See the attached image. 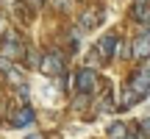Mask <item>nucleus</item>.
Masks as SVG:
<instances>
[{"mask_svg":"<svg viewBox=\"0 0 150 139\" xmlns=\"http://www.w3.org/2000/svg\"><path fill=\"white\" fill-rule=\"evenodd\" d=\"M0 53H3L6 59H11V61L22 59V56H25V45H22L20 33L6 31V33H3V39H0Z\"/></svg>","mask_w":150,"mask_h":139,"instance_id":"1","label":"nucleus"},{"mask_svg":"<svg viewBox=\"0 0 150 139\" xmlns=\"http://www.w3.org/2000/svg\"><path fill=\"white\" fill-rule=\"evenodd\" d=\"M131 89H134L136 100H142V97L147 95V89H150V59L142 61V67L134 72V78H131Z\"/></svg>","mask_w":150,"mask_h":139,"instance_id":"2","label":"nucleus"},{"mask_svg":"<svg viewBox=\"0 0 150 139\" xmlns=\"http://www.w3.org/2000/svg\"><path fill=\"white\" fill-rule=\"evenodd\" d=\"M97 86V75L92 67H83L78 70V75H75V89H78V95H92Z\"/></svg>","mask_w":150,"mask_h":139,"instance_id":"3","label":"nucleus"},{"mask_svg":"<svg viewBox=\"0 0 150 139\" xmlns=\"http://www.w3.org/2000/svg\"><path fill=\"white\" fill-rule=\"evenodd\" d=\"M39 70H42L45 75H61L64 72V56L61 53H45Z\"/></svg>","mask_w":150,"mask_h":139,"instance_id":"4","label":"nucleus"},{"mask_svg":"<svg viewBox=\"0 0 150 139\" xmlns=\"http://www.w3.org/2000/svg\"><path fill=\"white\" fill-rule=\"evenodd\" d=\"M117 45H120V39L114 36V33H106V36H100V42H97V53H100V59L106 61V59H114V56L120 53L117 50Z\"/></svg>","mask_w":150,"mask_h":139,"instance_id":"5","label":"nucleus"},{"mask_svg":"<svg viewBox=\"0 0 150 139\" xmlns=\"http://www.w3.org/2000/svg\"><path fill=\"white\" fill-rule=\"evenodd\" d=\"M131 56H134V59H147L150 56V31L139 33V36L131 42Z\"/></svg>","mask_w":150,"mask_h":139,"instance_id":"6","label":"nucleus"},{"mask_svg":"<svg viewBox=\"0 0 150 139\" xmlns=\"http://www.w3.org/2000/svg\"><path fill=\"white\" fill-rule=\"evenodd\" d=\"M8 123L14 125V128H25V125H31L33 123V109L31 106H22V109H17V111H11Z\"/></svg>","mask_w":150,"mask_h":139,"instance_id":"7","label":"nucleus"},{"mask_svg":"<svg viewBox=\"0 0 150 139\" xmlns=\"http://www.w3.org/2000/svg\"><path fill=\"white\" fill-rule=\"evenodd\" d=\"M103 22V11L100 9H89V11H83V17H81V31H89V28H97Z\"/></svg>","mask_w":150,"mask_h":139,"instance_id":"8","label":"nucleus"},{"mask_svg":"<svg viewBox=\"0 0 150 139\" xmlns=\"http://www.w3.org/2000/svg\"><path fill=\"white\" fill-rule=\"evenodd\" d=\"M134 17H136V20H142L145 25H150V3L147 6H134Z\"/></svg>","mask_w":150,"mask_h":139,"instance_id":"9","label":"nucleus"},{"mask_svg":"<svg viewBox=\"0 0 150 139\" xmlns=\"http://www.w3.org/2000/svg\"><path fill=\"white\" fill-rule=\"evenodd\" d=\"M125 134H128V128H125L122 123H114L111 128H108V136L111 139H125Z\"/></svg>","mask_w":150,"mask_h":139,"instance_id":"10","label":"nucleus"},{"mask_svg":"<svg viewBox=\"0 0 150 139\" xmlns=\"http://www.w3.org/2000/svg\"><path fill=\"white\" fill-rule=\"evenodd\" d=\"M11 70H14V64H11V59H6V56H0V72L8 75Z\"/></svg>","mask_w":150,"mask_h":139,"instance_id":"11","label":"nucleus"},{"mask_svg":"<svg viewBox=\"0 0 150 139\" xmlns=\"http://www.w3.org/2000/svg\"><path fill=\"white\" fill-rule=\"evenodd\" d=\"M139 131H142V136L150 139V120H142V123H139Z\"/></svg>","mask_w":150,"mask_h":139,"instance_id":"12","label":"nucleus"},{"mask_svg":"<svg viewBox=\"0 0 150 139\" xmlns=\"http://www.w3.org/2000/svg\"><path fill=\"white\" fill-rule=\"evenodd\" d=\"M72 3H75V0H56V9H59V11H67Z\"/></svg>","mask_w":150,"mask_h":139,"instance_id":"13","label":"nucleus"},{"mask_svg":"<svg viewBox=\"0 0 150 139\" xmlns=\"http://www.w3.org/2000/svg\"><path fill=\"white\" fill-rule=\"evenodd\" d=\"M0 31L6 33V17H0Z\"/></svg>","mask_w":150,"mask_h":139,"instance_id":"14","label":"nucleus"},{"mask_svg":"<svg viewBox=\"0 0 150 139\" xmlns=\"http://www.w3.org/2000/svg\"><path fill=\"white\" fill-rule=\"evenodd\" d=\"M150 0H134V6H147Z\"/></svg>","mask_w":150,"mask_h":139,"instance_id":"15","label":"nucleus"},{"mask_svg":"<svg viewBox=\"0 0 150 139\" xmlns=\"http://www.w3.org/2000/svg\"><path fill=\"white\" fill-rule=\"evenodd\" d=\"M25 139H42V134H28Z\"/></svg>","mask_w":150,"mask_h":139,"instance_id":"16","label":"nucleus"}]
</instances>
